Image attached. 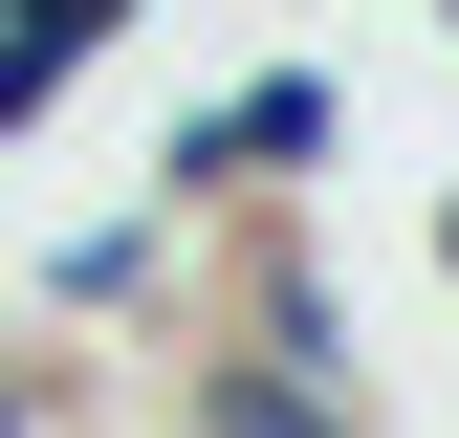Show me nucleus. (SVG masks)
Wrapping results in <instances>:
<instances>
[{"label":"nucleus","mask_w":459,"mask_h":438,"mask_svg":"<svg viewBox=\"0 0 459 438\" xmlns=\"http://www.w3.org/2000/svg\"><path fill=\"white\" fill-rule=\"evenodd\" d=\"M241 372H307V395H351V307H328V241L307 219H263L241 241V328H219Z\"/></svg>","instance_id":"obj_2"},{"label":"nucleus","mask_w":459,"mask_h":438,"mask_svg":"<svg viewBox=\"0 0 459 438\" xmlns=\"http://www.w3.org/2000/svg\"><path fill=\"white\" fill-rule=\"evenodd\" d=\"M0 438H44V372H0Z\"/></svg>","instance_id":"obj_6"},{"label":"nucleus","mask_w":459,"mask_h":438,"mask_svg":"<svg viewBox=\"0 0 459 438\" xmlns=\"http://www.w3.org/2000/svg\"><path fill=\"white\" fill-rule=\"evenodd\" d=\"M437 263H459V197H437Z\"/></svg>","instance_id":"obj_7"},{"label":"nucleus","mask_w":459,"mask_h":438,"mask_svg":"<svg viewBox=\"0 0 459 438\" xmlns=\"http://www.w3.org/2000/svg\"><path fill=\"white\" fill-rule=\"evenodd\" d=\"M176 438H372V395H307V372L197 351V372H176Z\"/></svg>","instance_id":"obj_3"},{"label":"nucleus","mask_w":459,"mask_h":438,"mask_svg":"<svg viewBox=\"0 0 459 438\" xmlns=\"http://www.w3.org/2000/svg\"><path fill=\"white\" fill-rule=\"evenodd\" d=\"M328 132H351V110H328V66H241L219 110H176V132H153V219H197V197H241V176H307Z\"/></svg>","instance_id":"obj_1"},{"label":"nucleus","mask_w":459,"mask_h":438,"mask_svg":"<svg viewBox=\"0 0 459 438\" xmlns=\"http://www.w3.org/2000/svg\"><path fill=\"white\" fill-rule=\"evenodd\" d=\"M437 22H459V0H437Z\"/></svg>","instance_id":"obj_9"},{"label":"nucleus","mask_w":459,"mask_h":438,"mask_svg":"<svg viewBox=\"0 0 459 438\" xmlns=\"http://www.w3.org/2000/svg\"><path fill=\"white\" fill-rule=\"evenodd\" d=\"M0 22H22V0H0Z\"/></svg>","instance_id":"obj_8"},{"label":"nucleus","mask_w":459,"mask_h":438,"mask_svg":"<svg viewBox=\"0 0 459 438\" xmlns=\"http://www.w3.org/2000/svg\"><path fill=\"white\" fill-rule=\"evenodd\" d=\"M109 44H132V0H22V22H0V132H44Z\"/></svg>","instance_id":"obj_4"},{"label":"nucleus","mask_w":459,"mask_h":438,"mask_svg":"<svg viewBox=\"0 0 459 438\" xmlns=\"http://www.w3.org/2000/svg\"><path fill=\"white\" fill-rule=\"evenodd\" d=\"M153 241H176V219H153V197H132V219H88V241H66V263H44V285H66V307H132V285H153Z\"/></svg>","instance_id":"obj_5"}]
</instances>
